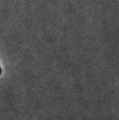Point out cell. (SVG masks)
Segmentation results:
<instances>
[{
    "mask_svg": "<svg viewBox=\"0 0 119 120\" xmlns=\"http://www.w3.org/2000/svg\"><path fill=\"white\" fill-rule=\"evenodd\" d=\"M1 73H2V69H1V68L0 67V75L1 74Z\"/></svg>",
    "mask_w": 119,
    "mask_h": 120,
    "instance_id": "cell-1",
    "label": "cell"
}]
</instances>
